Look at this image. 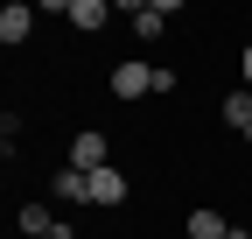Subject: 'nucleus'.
Here are the masks:
<instances>
[{"instance_id": "1", "label": "nucleus", "mask_w": 252, "mask_h": 239, "mask_svg": "<svg viewBox=\"0 0 252 239\" xmlns=\"http://www.w3.org/2000/svg\"><path fill=\"white\" fill-rule=\"evenodd\" d=\"M154 71H161V64H112V99H147L154 92Z\"/></svg>"}, {"instance_id": "2", "label": "nucleus", "mask_w": 252, "mask_h": 239, "mask_svg": "<svg viewBox=\"0 0 252 239\" xmlns=\"http://www.w3.org/2000/svg\"><path fill=\"white\" fill-rule=\"evenodd\" d=\"M105 155H112V148H105V134H98V127H84V134L70 141V169H84V176H98V169H112Z\"/></svg>"}, {"instance_id": "3", "label": "nucleus", "mask_w": 252, "mask_h": 239, "mask_svg": "<svg viewBox=\"0 0 252 239\" xmlns=\"http://www.w3.org/2000/svg\"><path fill=\"white\" fill-rule=\"evenodd\" d=\"M126 21H133V36H147V42H154V36L175 21V7H168V0H140V7H126Z\"/></svg>"}, {"instance_id": "4", "label": "nucleus", "mask_w": 252, "mask_h": 239, "mask_svg": "<svg viewBox=\"0 0 252 239\" xmlns=\"http://www.w3.org/2000/svg\"><path fill=\"white\" fill-rule=\"evenodd\" d=\"M49 197H56V204H91V176L63 162V169H56V183H49Z\"/></svg>"}, {"instance_id": "5", "label": "nucleus", "mask_w": 252, "mask_h": 239, "mask_svg": "<svg viewBox=\"0 0 252 239\" xmlns=\"http://www.w3.org/2000/svg\"><path fill=\"white\" fill-rule=\"evenodd\" d=\"M28 28H35V7H21V0H14V7H0V42H28Z\"/></svg>"}, {"instance_id": "6", "label": "nucleus", "mask_w": 252, "mask_h": 239, "mask_svg": "<svg viewBox=\"0 0 252 239\" xmlns=\"http://www.w3.org/2000/svg\"><path fill=\"white\" fill-rule=\"evenodd\" d=\"M14 225H21L28 239H49V232H56V211H49V204H21V211H14Z\"/></svg>"}, {"instance_id": "7", "label": "nucleus", "mask_w": 252, "mask_h": 239, "mask_svg": "<svg viewBox=\"0 0 252 239\" xmlns=\"http://www.w3.org/2000/svg\"><path fill=\"white\" fill-rule=\"evenodd\" d=\"M105 21H112L105 0H70V28H84V36H91V28H105Z\"/></svg>"}, {"instance_id": "8", "label": "nucleus", "mask_w": 252, "mask_h": 239, "mask_svg": "<svg viewBox=\"0 0 252 239\" xmlns=\"http://www.w3.org/2000/svg\"><path fill=\"white\" fill-rule=\"evenodd\" d=\"M91 204H126V176L119 169H98V176H91Z\"/></svg>"}, {"instance_id": "9", "label": "nucleus", "mask_w": 252, "mask_h": 239, "mask_svg": "<svg viewBox=\"0 0 252 239\" xmlns=\"http://www.w3.org/2000/svg\"><path fill=\"white\" fill-rule=\"evenodd\" d=\"M189 239H231V225H224V211H189V225H182Z\"/></svg>"}, {"instance_id": "10", "label": "nucleus", "mask_w": 252, "mask_h": 239, "mask_svg": "<svg viewBox=\"0 0 252 239\" xmlns=\"http://www.w3.org/2000/svg\"><path fill=\"white\" fill-rule=\"evenodd\" d=\"M224 127H231V134H245V127H252V92H245V84L224 99Z\"/></svg>"}, {"instance_id": "11", "label": "nucleus", "mask_w": 252, "mask_h": 239, "mask_svg": "<svg viewBox=\"0 0 252 239\" xmlns=\"http://www.w3.org/2000/svg\"><path fill=\"white\" fill-rule=\"evenodd\" d=\"M238 71H245V92H252V42H245V56H238Z\"/></svg>"}, {"instance_id": "12", "label": "nucleus", "mask_w": 252, "mask_h": 239, "mask_svg": "<svg viewBox=\"0 0 252 239\" xmlns=\"http://www.w3.org/2000/svg\"><path fill=\"white\" fill-rule=\"evenodd\" d=\"M49 239H77V232H70V225H63V218H56V232H49Z\"/></svg>"}, {"instance_id": "13", "label": "nucleus", "mask_w": 252, "mask_h": 239, "mask_svg": "<svg viewBox=\"0 0 252 239\" xmlns=\"http://www.w3.org/2000/svg\"><path fill=\"white\" fill-rule=\"evenodd\" d=\"M245 148H252V127H245Z\"/></svg>"}]
</instances>
